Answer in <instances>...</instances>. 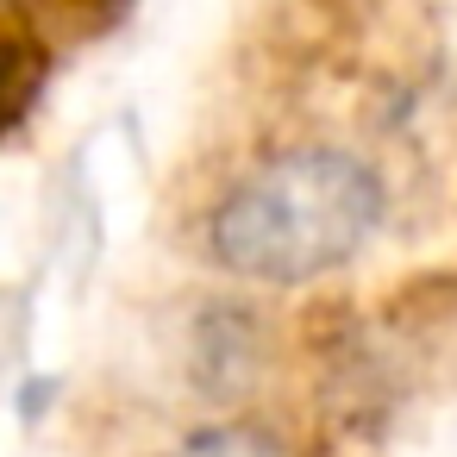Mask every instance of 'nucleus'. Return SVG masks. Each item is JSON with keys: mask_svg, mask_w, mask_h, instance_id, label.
<instances>
[{"mask_svg": "<svg viewBox=\"0 0 457 457\" xmlns=\"http://www.w3.org/2000/svg\"><path fill=\"white\" fill-rule=\"evenodd\" d=\"M376 220L382 182L363 157L338 145H295L226 188L207 220V251L245 282L301 288L351 263L370 245Z\"/></svg>", "mask_w": 457, "mask_h": 457, "instance_id": "f257e3e1", "label": "nucleus"}, {"mask_svg": "<svg viewBox=\"0 0 457 457\" xmlns=\"http://www.w3.org/2000/svg\"><path fill=\"white\" fill-rule=\"evenodd\" d=\"M176 457H282V445H276L263 426H238V420H226V426H201L195 438H182Z\"/></svg>", "mask_w": 457, "mask_h": 457, "instance_id": "f03ea898", "label": "nucleus"}]
</instances>
